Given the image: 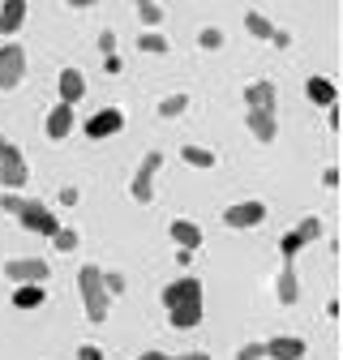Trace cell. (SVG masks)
Here are the masks:
<instances>
[{
    "instance_id": "cell-1",
    "label": "cell",
    "mask_w": 343,
    "mask_h": 360,
    "mask_svg": "<svg viewBox=\"0 0 343 360\" xmlns=\"http://www.w3.org/2000/svg\"><path fill=\"white\" fill-rule=\"evenodd\" d=\"M163 309H167V322L176 326V330L202 326V318H206V292H202V279H193V275L172 279V283L163 288Z\"/></svg>"
},
{
    "instance_id": "cell-2",
    "label": "cell",
    "mask_w": 343,
    "mask_h": 360,
    "mask_svg": "<svg viewBox=\"0 0 343 360\" xmlns=\"http://www.w3.org/2000/svg\"><path fill=\"white\" fill-rule=\"evenodd\" d=\"M0 206H5V214H13L26 232H34V236H56L60 232V219H56V210L52 206H43V202H34V198H22V193H5L0 198Z\"/></svg>"
},
{
    "instance_id": "cell-3",
    "label": "cell",
    "mask_w": 343,
    "mask_h": 360,
    "mask_svg": "<svg viewBox=\"0 0 343 360\" xmlns=\"http://www.w3.org/2000/svg\"><path fill=\"white\" fill-rule=\"evenodd\" d=\"M77 292H82V304H86V318H91L95 326L108 322L112 296L103 292V270H99V266H82V270H77Z\"/></svg>"
},
{
    "instance_id": "cell-4",
    "label": "cell",
    "mask_w": 343,
    "mask_h": 360,
    "mask_svg": "<svg viewBox=\"0 0 343 360\" xmlns=\"http://www.w3.org/2000/svg\"><path fill=\"white\" fill-rule=\"evenodd\" d=\"M159 167H163V150H146L142 163H138V172H134V180H129V198L150 206L155 202V176H159Z\"/></svg>"
},
{
    "instance_id": "cell-5",
    "label": "cell",
    "mask_w": 343,
    "mask_h": 360,
    "mask_svg": "<svg viewBox=\"0 0 343 360\" xmlns=\"http://www.w3.org/2000/svg\"><path fill=\"white\" fill-rule=\"evenodd\" d=\"M266 202H257V198H249V202H232L228 210H224V223L232 232H249V228H262L266 223Z\"/></svg>"
},
{
    "instance_id": "cell-6",
    "label": "cell",
    "mask_w": 343,
    "mask_h": 360,
    "mask_svg": "<svg viewBox=\"0 0 343 360\" xmlns=\"http://www.w3.org/2000/svg\"><path fill=\"white\" fill-rule=\"evenodd\" d=\"M318 236H322V219H318V214H309V219H300L296 228H292V232H287V236L279 240V253H283V262H296V253L305 249V245H313Z\"/></svg>"
},
{
    "instance_id": "cell-7",
    "label": "cell",
    "mask_w": 343,
    "mask_h": 360,
    "mask_svg": "<svg viewBox=\"0 0 343 360\" xmlns=\"http://www.w3.org/2000/svg\"><path fill=\"white\" fill-rule=\"evenodd\" d=\"M26 77V52H22V43H0V90H13L22 86Z\"/></svg>"
},
{
    "instance_id": "cell-8",
    "label": "cell",
    "mask_w": 343,
    "mask_h": 360,
    "mask_svg": "<svg viewBox=\"0 0 343 360\" xmlns=\"http://www.w3.org/2000/svg\"><path fill=\"white\" fill-rule=\"evenodd\" d=\"M5 275L18 283V288H26V283H48V275H52V266L43 262V257H13V262H5Z\"/></svg>"
},
{
    "instance_id": "cell-9",
    "label": "cell",
    "mask_w": 343,
    "mask_h": 360,
    "mask_svg": "<svg viewBox=\"0 0 343 360\" xmlns=\"http://www.w3.org/2000/svg\"><path fill=\"white\" fill-rule=\"evenodd\" d=\"M245 112H271L279 116V86L275 82H249L245 86Z\"/></svg>"
},
{
    "instance_id": "cell-10",
    "label": "cell",
    "mask_w": 343,
    "mask_h": 360,
    "mask_svg": "<svg viewBox=\"0 0 343 360\" xmlns=\"http://www.w3.org/2000/svg\"><path fill=\"white\" fill-rule=\"evenodd\" d=\"M26 180H30V167H26L22 150H18V146H9L5 155H0V185H5V193H18Z\"/></svg>"
},
{
    "instance_id": "cell-11",
    "label": "cell",
    "mask_w": 343,
    "mask_h": 360,
    "mask_svg": "<svg viewBox=\"0 0 343 360\" xmlns=\"http://www.w3.org/2000/svg\"><path fill=\"white\" fill-rule=\"evenodd\" d=\"M82 129H86V138H91V142L116 138V133L124 129V112H120V108H99V112H95L91 120H86Z\"/></svg>"
},
{
    "instance_id": "cell-12",
    "label": "cell",
    "mask_w": 343,
    "mask_h": 360,
    "mask_svg": "<svg viewBox=\"0 0 343 360\" xmlns=\"http://www.w3.org/2000/svg\"><path fill=\"white\" fill-rule=\"evenodd\" d=\"M245 30H249L253 39H262V43H275V48H287V43H292V34H287V30H279L266 13H257V9H249V13H245Z\"/></svg>"
},
{
    "instance_id": "cell-13",
    "label": "cell",
    "mask_w": 343,
    "mask_h": 360,
    "mask_svg": "<svg viewBox=\"0 0 343 360\" xmlns=\"http://www.w3.org/2000/svg\"><path fill=\"white\" fill-rule=\"evenodd\" d=\"M262 347H266V360H305L309 356V343L300 335H275Z\"/></svg>"
},
{
    "instance_id": "cell-14",
    "label": "cell",
    "mask_w": 343,
    "mask_h": 360,
    "mask_svg": "<svg viewBox=\"0 0 343 360\" xmlns=\"http://www.w3.org/2000/svg\"><path fill=\"white\" fill-rule=\"evenodd\" d=\"M56 90H60V103H65V108H77V103L86 99V73H82V69H60Z\"/></svg>"
},
{
    "instance_id": "cell-15",
    "label": "cell",
    "mask_w": 343,
    "mask_h": 360,
    "mask_svg": "<svg viewBox=\"0 0 343 360\" xmlns=\"http://www.w3.org/2000/svg\"><path fill=\"white\" fill-rule=\"evenodd\" d=\"M167 236L176 240V249H181V253H198V249H202V228H198L193 219H172Z\"/></svg>"
},
{
    "instance_id": "cell-16",
    "label": "cell",
    "mask_w": 343,
    "mask_h": 360,
    "mask_svg": "<svg viewBox=\"0 0 343 360\" xmlns=\"http://www.w3.org/2000/svg\"><path fill=\"white\" fill-rule=\"evenodd\" d=\"M245 129L253 133L257 142H275L279 138V116H271V112H245Z\"/></svg>"
},
{
    "instance_id": "cell-17",
    "label": "cell",
    "mask_w": 343,
    "mask_h": 360,
    "mask_svg": "<svg viewBox=\"0 0 343 360\" xmlns=\"http://www.w3.org/2000/svg\"><path fill=\"white\" fill-rule=\"evenodd\" d=\"M275 296H279V304H296V300H300V279H296V262H283V266H279V279H275Z\"/></svg>"
},
{
    "instance_id": "cell-18",
    "label": "cell",
    "mask_w": 343,
    "mask_h": 360,
    "mask_svg": "<svg viewBox=\"0 0 343 360\" xmlns=\"http://www.w3.org/2000/svg\"><path fill=\"white\" fill-rule=\"evenodd\" d=\"M26 13H30L26 0H5L0 5V34H18L26 26Z\"/></svg>"
},
{
    "instance_id": "cell-19",
    "label": "cell",
    "mask_w": 343,
    "mask_h": 360,
    "mask_svg": "<svg viewBox=\"0 0 343 360\" xmlns=\"http://www.w3.org/2000/svg\"><path fill=\"white\" fill-rule=\"evenodd\" d=\"M69 133H73V108L56 103V108L48 112V138H52V142H65Z\"/></svg>"
},
{
    "instance_id": "cell-20",
    "label": "cell",
    "mask_w": 343,
    "mask_h": 360,
    "mask_svg": "<svg viewBox=\"0 0 343 360\" xmlns=\"http://www.w3.org/2000/svg\"><path fill=\"white\" fill-rule=\"evenodd\" d=\"M305 95H309L318 108H335L339 90H335V82H330V77H309V82H305Z\"/></svg>"
},
{
    "instance_id": "cell-21",
    "label": "cell",
    "mask_w": 343,
    "mask_h": 360,
    "mask_svg": "<svg viewBox=\"0 0 343 360\" xmlns=\"http://www.w3.org/2000/svg\"><path fill=\"white\" fill-rule=\"evenodd\" d=\"M181 159L189 167H202V172H210L214 163H219V159H214V150H206V146H181Z\"/></svg>"
},
{
    "instance_id": "cell-22",
    "label": "cell",
    "mask_w": 343,
    "mask_h": 360,
    "mask_svg": "<svg viewBox=\"0 0 343 360\" xmlns=\"http://www.w3.org/2000/svg\"><path fill=\"white\" fill-rule=\"evenodd\" d=\"M43 300H48V292H43L39 283H26V288L13 292V304H18V309H39Z\"/></svg>"
},
{
    "instance_id": "cell-23",
    "label": "cell",
    "mask_w": 343,
    "mask_h": 360,
    "mask_svg": "<svg viewBox=\"0 0 343 360\" xmlns=\"http://www.w3.org/2000/svg\"><path fill=\"white\" fill-rule=\"evenodd\" d=\"M185 108H189V95H181V90H176V95H163V99H159V116H163V120L185 116Z\"/></svg>"
},
{
    "instance_id": "cell-24",
    "label": "cell",
    "mask_w": 343,
    "mask_h": 360,
    "mask_svg": "<svg viewBox=\"0 0 343 360\" xmlns=\"http://www.w3.org/2000/svg\"><path fill=\"white\" fill-rule=\"evenodd\" d=\"M172 48V43L159 34V30H146V34H138V52H146V56H163Z\"/></svg>"
},
{
    "instance_id": "cell-25",
    "label": "cell",
    "mask_w": 343,
    "mask_h": 360,
    "mask_svg": "<svg viewBox=\"0 0 343 360\" xmlns=\"http://www.w3.org/2000/svg\"><path fill=\"white\" fill-rule=\"evenodd\" d=\"M77 245H82V236H77V228H65V223H60V232L52 236V249H56V253H73Z\"/></svg>"
},
{
    "instance_id": "cell-26",
    "label": "cell",
    "mask_w": 343,
    "mask_h": 360,
    "mask_svg": "<svg viewBox=\"0 0 343 360\" xmlns=\"http://www.w3.org/2000/svg\"><path fill=\"white\" fill-rule=\"evenodd\" d=\"M198 48H202V52H219V48H224V30H219V26H202V30H198Z\"/></svg>"
},
{
    "instance_id": "cell-27",
    "label": "cell",
    "mask_w": 343,
    "mask_h": 360,
    "mask_svg": "<svg viewBox=\"0 0 343 360\" xmlns=\"http://www.w3.org/2000/svg\"><path fill=\"white\" fill-rule=\"evenodd\" d=\"M138 18H142V26H159L163 22V5H155V0H142V5H138Z\"/></svg>"
},
{
    "instance_id": "cell-28",
    "label": "cell",
    "mask_w": 343,
    "mask_h": 360,
    "mask_svg": "<svg viewBox=\"0 0 343 360\" xmlns=\"http://www.w3.org/2000/svg\"><path fill=\"white\" fill-rule=\"evenodd\" d=\"M129 283H124V275H120V270H103V292L108 296H120Z\"/></svg>"
},
{
    "instance_id": "cell-29",
    "label": "cell",
    "mask_w": 343,
    "mask_h": 360,
    "mask_svg": "<svg viewBox=\"0 0 343 360\" xmlns=\"http://www.w3.org/2000/svg\"><path fill=\"white\" fill-rule=\"evenodd\" d=\"M236 360H266V347L262 343H245V347H236Z\"/></svg>"
},
{
    "instance_id": "cell-30",
    "label": "cell",
    "mask_w": 343,
    "mask_h": 360,
    "mask_svg": "<svg viewBox=\"0 0 343 360\" xmlns=\"http://www.w3.org/2000/svg\"><path fill=\"white\" fill-rule=\"evenodd\" d=\"M77 360H108V356H103V347H95V343H82V347H77Z\"/></svg>"
},
{
    "instance_id": "cell-31",
    "label": "cell",
    "mask_w": 343,
    "mask_h": 360,
    "mask_svg": "<svg viewBox=\"0 0 343 360\" xmlns=\"http://www.w3.org/2000/svg\"><path fill=\"white\" fill-rule=\"evenodd\" d=\"M99 52H103V56H116V34H112V30L99 34Z\"/></svg>"
},
{
    "instance_id": "cell-32",
    "label": "cell",
    "mask_w": 343,
    "mask_h": 360,
    "mask_svg": "<svg viewBox=\"0 0 343 360\" xmlns=\"http://www.w3.org/2000/svg\"><path fill=\"white\" fill-rule=\"evenodd\" d=\"M77 198H82V193H77L73 185H65V189H60V206H77Z\"/></svg>"
},
{
    "instance_id": "cell-33",
    "label": "cell",
    "mask_w": 343,
    "mask_h": 360,
    "mask_svg": "<svg viewBox=\"0 0 343 360\" xmlns=\"http://www.w3.org/2000/svg\"><path fill=\"white\" fill-rule=\"evenodd\" d=\"M322 185H326V189L339 185V167H326V172H322Z\"/></svg>"
},
{
    "instance_id": "cell-34",
    "label": "cell",
    "mask_w": 343,
    "mask_h": 360,
    "mask_svg": "<svg viewBox=\"0 0 343 360\" xmlns=\"http://www.w3.org/2000/svg\"><path fill=\"white\" fill-rule=\"evenodd\" d=\"M103 65H108V73H120L124 65H120V56H103Z\"/></svg>"
},
{
    "instance_id": "cell-35",
    "label": "cell",
    "mask_w": 343,
    "mask_h": 360,
    "mask_svg": "<svg viewBox=\"0 0 343 360\" xmlns=\"http://www.w3.org/2000/svg\"><path fill=\"white\" fill-rule=\"evenodd\" d=\"M172 360H210L206 352H185V356H172Z\"/></svg>"
},
{
    "instance_id": "cell-36",
    "label": "cell",
    "mask_w": 343,
    "mask_h": 360,
    "mask_svg": "<svg viewBox=\"0 0 343 360\" xmlns=\"http://www.w3.org/2000/svg\"><path fill=\"white\" fill-rule=\"evenodd\" d=\"M138 360H172V356H167V352H142Z\"/></svg>"
}]
</instances>
